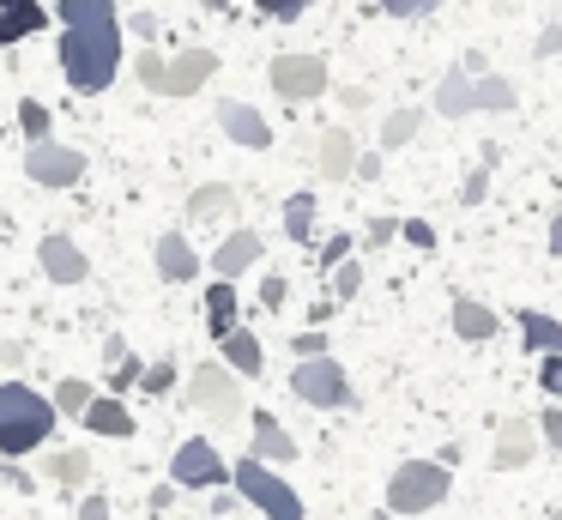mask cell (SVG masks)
Wrapping results in <instances>:
<instances>
[{
    "instance_id": "obj_11",
    "label": "cell",
    "mask_w": 562,
    "mask_h": 520,
    "mask_svg": "<svg viewBox=\"0 0 562 520\" xmlns=\"http://www.w3.org/2000/svg\"><path fill=\"white\" fill-rule=\"evenodd\" d=\"M37 261H43V278H49V285H86V278H91L86 248H79L74 236H61V230L37 242Z\"/></svg>"
},
{
    "instance_id": "obj_1",
    "label": "cell",
    "mask_w": 562,
    "mask_h": 520,
    "mask_svg": "<svg viewBox=\"0 0 562 520\" xmlns=\"http://www.w3.org/2000/svg\"><path fill=\"white\" fill-rule=\"evenodd\" d=\"M122 24H91V31H61V73L74 91L98 97L122 73Z\"/></svg>"
},
{
    "instance_id": "obj_42",
    "label": "cell",
    "mask_w": 562,
    "mask_h": 520,
    "mask_svg": "<svg viewBox=\"0 0 562 520\" xmlns=\"http://www.w3.org/2000/svg\"><path fill=\"white\" fill-rule=\"evenodd\" d=\"M400 236L412 242V248H436V230H429L424 218H405V224H400Z\"/></svg>"
},
{
    "instance_id": "obj_34",
    "label": "cell",
    "mask_w": 562,
    "mask_h": 520,
    "mask_svg": "<svg viewBox=\"0 0 562 520\" xmlns=\"http://www.w3.org/2000/svg\"><path fill=\"white\" fill-rule=\"evenodd\" d=\"M170 387H176V363L170 357H158V363L139 369V394H170Z\"/></svg>"
},
{
    "instance_id": "obj_49",
    "label": "cell",
    "mask_w": 562,
    "mask_h": 520,
    "mask_svg": "<svg viewBox=\"0 0 562 520\" xmlns=\"http://www.w3.org/2000/svg\"><path fill=\"white\" fill-rule=\"evenodd\" d=\"M351 176H357V181H375V176H381V152H363V157H357Z\"/></svg>"
},
{
    "instance_id": "obj_13",
    "label": "cell",
    "mask_w": 562,
    "mask_h": 520,
    "mask_svg": "<svg viewBox=\"0 0 562 520\" xmlns=\"http://www.w3.org/2000/svg\"><path fill=\"white\" fill-rule=\"evenodd\" d=\"M218 128L231 133L236 145H248V152H267V145H272L267 115H260L255 103H236V97H224V103H218Z\"/></svg>"
},
{
    "instance_id": "obj_8",
    "label": "cell",
    "mask_w": 562,
    "mask_h": 520,
    "mask_svg": "<svg viewBox=\"0 0 562 520\" xmlns=\"http://www.w3.org/2000/svg\"><path fill=\"white\" fill-rule=\"evenodd\" d=\"M291 394L303 399V406L315 411H345L351 406V381H345V369L333 357H308L291 369Z\"/></svg>"
},
{
    "instance_id": "obj_32",
    "label": "cell",
    "mask_w": 562,
    "mask_h": 520,
    "mask_svg": "<svg viewBox=\"0 0 562 520\" xmlns=\"http://www.w3.org/2000/svg\"><path fill=\"white\" fill-rule=\"evenodd\" d=\"M19 128H25L31 145L49 140V103H37V97H19Z\"/></svg>"
},
{
    "instance_id": "obj_23",
    "label": "cell",
    "mask_w": 562,
    "mask_h": 520,
    "mask_svg": "<svg viewBox=\"0 0 562 520\" xmlns=\"http://www.w3.org/2000/svg\"><path fill=\"white\" fill-rule=\"evenodd\" d=\"M206 333L212 339H231L236 333V314H243V302H236V285H224V278H212V290H206Z\"/></svg>"
},
{
    "instance_id": "obj_39",
    "label": "cell",
    "mask_w": 562,
    "mask_h": 520,
    "mask_svg": "<svg viewBox=\"0 0 562 520\" xmlns=\"http://www.w3.org/2000/svg\"><path fill=\"white\" fill-rule=\"evenodd\" d=\"M291 351H296L303 363H308V357H327V333H321V327H308V333L291 339Z\"/></svg>"
},
{
    "instance_id": "obj_44",
    "label": "cell",
    "mask_w": 562,
    "mask_h": 520,
    "mask_svg": "<svg viewBox=\"0 0 562 520\" xmlns=\"http://www.w3.org/2000/svg\"><path fill=\"white\" fill-rule=\"evenodd\" d=\"M122 24H127L134 36H146V43L158 36V19H151V12H122Z\"/></svg>"
},
{
    "instance_id": "obj_40",
    "label": "cell",
    "mask_w": 562,
    "mask_h": 520,
    "mask_svg": "<svg viewBox=\"0 0 562 520\" xmlns=\"http://www.w3.org/2000/svg\"><path fill=\"white\" fill-rule=\"evenodd\" d=\"M538 442H550L562 454V406H550L544 418H538Z\"/></svg>"
},
{
    "instance_id": "obj_46",
    "label": "cell",
    "mask_w": 562,
    "mask_h": 520,
    "mask_svg": "<svg viewBox=\"0 0 562 520\" xmlns=\"http://www.w3.org/2000/svg\"><path fill=\"white\" fill-rule=\"evenodd\" d=\"M284 290H291V285H284L279 273H267V278H260V302H267V309H279V302H284Z\"/></svg>"
},
{
    "instance_id": "obj_6",
    "label": "cell",
    "mask_w": 562,
    "mask_h": 520,
    "mask_svg": "<svg viewBox=\"0 0 562 520\" xmlns=\"http://www.w3.org/2000/svg\"><path fill=\"white\" fill-rule=\"evenodd\" d=\"M182 399H188L194 411H206L212 423H236V418H243V381H236V375L224 369L218 357H206L194 375H188Z\"/></svg>"
},
{
    "instance_id": "obj_51",
    "label": "cell",
    "mask_w": 562,
    "mask_h": 520,
    "mask_svg": "<svg viewBox=\"0 0 562 520\" xmlns=\"http://www.w3.org/2000/svg\"><path fill=\"white\" fill-rule=\"evenodd\" d=\"M339 103H345V109H369V91H363V85H345Z\"/></svg>"
},
{
    "instance_id": "obj_12",
    "label": "cell",
    "mask_w": 562,
    "mask_h": 520,
    "mask_svg": "<svg viewBox=\"0 0 562 520\" xmlns=\"http://www.w3.org/2000/svg\"><path fill=\"white\" fill-rule=\"evenodd\" d=\"M267 261V242H260V230H231V236L212 248V273L224 278V285H236V278L248 273V266Z\"/></svg>"
},
{
    "instance_id": "obj_17",
    "label": "cell",
    "mask_w": 562,
    "mask_h": 520,
    "mask_svg": "<svg viewBox=\"0 0 562 520\" xmlns=\"http://www.w3.org/2000/svg\"><path fill=\"white\" fill-rule=\"evenodd\" d=\"M315 169L327 181H345L357 169V140H351V128H327L321 133V152H315Z\"/></svg>"
},
{
    "instance_id": "obj_37",
    "label": "cell",
    "mask_w": 562,
    "mask_h": 520,
    "mask_svg": "<svg viewBox=\"0 0 562 520\" xmlns=\"http://www.w3.org/2000/svg\"><path fill=\"white\" fill-rule=\"evenodd\" d=\"M139 369H146L139 357H122V363H110V387H115V399H122L127 387H139Z\"/></svg>"
},
{
    "instance_id": "obj_31",
    "label": "cell",
    "mask_w": 562,
    "mask_h": 520,
    "mask_svg": "<svg viewBox=\"0 0 562 520\" xmlns=\"http://www.w3.org/2000/svg\"><path fill=\"white\" fill-rule=\"evenodd\" d=\"M91 394H98V387L91 381H79V375H61V387H55V418H86V406H91Z\"/></svg>"
},
{
    "instance_id": "obj_28",
    "label": "cell",
    "mask_w": 562,
    "mask_h": 520,
    "mask_svg": "<svg viewBox=\"0 0 562 520\" xmlns=\"http://www.w3.org/2000/svg\"><path fill=\"white\" fill-rule=\"evenodd\" d=\"M315 193H291V200H284V236L291 242H315Z\"/></svg>"
},
{
    "instance_id": "obj_24",
    "label": "cell",
    "mask_w": 562,
    "mask_h": 520,
    "mask_svg": "<svg viewBox=\"0 0 562 520\" xmlns=\"http://www.w3.org/2000/svg\"><path fill=\"white\" fill-rule=\"evenodd\" d=\"M520 339L526 351H538V357H562V321L544 309H520Z\"/></svg>"
},
{
    "instance_id": "obj_43",
    "label": "cell",
    "mask_w": 562,
    "mask_h": 520,
    "mask_svg": "<svg viewBox=\"0 0 562 520\" xmlns=\"http://www.w3.org/2000/svg\"><path fill=\"white\" fill-rule=\"evenodd\" d=\"M484 193H490V169H472V176H465V188H460V200H465V206H477Z\"/></svg>"
},
{
    "instance_id": "obj_53",
    "label": "cell",
    "mask_w": 562,
    "mask_h": 520,
    "mask_svg": "<svg viewBox=\"0 0 562 520\" xmlns=\"http://www.w3.org/2000/svg\"><path fill=\"white\" fill-rule=\"evenodd\" d=\"M550 254L562 261V212H557V224H550Z\"/></svg>"
},
{
    "instance_id": "obj_20",
    "label": "cell",
    "mask_w": 562,
    "mask_h": 520,
    "mask_svg": "<svg viewBox=\"0 0 562 520\" xmlns=\"http://www.w3.org/2000/svg\"><path fill=\"white\" fill-rule=\"evenodd\" d=\"M158 273L170 278V285H188V278L200 273V254L188 248L182 230H164V236H158Z\"/></svg>"
},
{
    "instance_id": "obj_41",
    "label": "cell",
    "mask_w": 562,
    "mask_h": 520,
    "mask_svg": "<svg viewBox=\"0 0 562 520\" xmlns=\"http://www.w3.org/2000/svg\"><path fill=\"white\" fill-rule=\"evenodd\" d=\"M538 387H544L550 399H562V357H544V363H538Z\"/></svg>"
},
{
    "instance_id": "obj_50",
    "label": "cell",
    "mask_w": 562,
    "mask_h": 520,
    "mask_svg": "<svg viewBox=\"0 0 562 520\" xmlns=\"http://www.w3.org/2000/svg\"><path fill=\"white\" fill-rule=\"evenodd\" d=\"M538 55H562V24H550V31L538 36Z\"/></svg>"
},
{
    "instance_id": "obj_54",
    "label": "cell",
    "mask_w": 562,
    "mask_h": 520,
    "mask_svg": "<svg viewBox=\"0 0 562 520\" xmlns=\"http://www.w3.org/2000/svg\"><path fill=\"white\" fill-rule=\"evenodd\" d=\"M200 7H212V12H224V0H200Z\"/></svg>"
},
{
    "instance_id": "obj_38",
    "label": "cell",
    "mask_w": 562,
    "mask_h": 520,
    "mask_svg": "<svg viewBox=\"0 0 562 520\" xmlns=\"http://www.w3.org/2000/svg\"><path fill=\"white\" fill-rule=\"evenodd\" d=\"M0 484H7V490H19V496L37 490V478H31V472L19 466V460H0Z\"/></svg>"
},
{
    "instance_id": "obj_45",
    "label": "cell",
    "mask_w": 562,
    "mask_h": 520,
    "mask_svg": "<svg viewBox=\"0 0 562 520\" xmlns=\"http://www.w3.org/2000/svg\"><path fill=\"white\" fill-rule=\"evenodd\" d=\"M345 254H351V236H327V242H321V266H339Z\"/></svg>"
},
{
    "instance_id": "obj_22",
    "label": "cell",
    "mask_w": 562,
    "mask_h": 520,
    "mask_svg": "<svg viewBox=\"0 0 562 520\" xmlns=\"http://www.w3.org/2000/svg\"><path fill=\"white\" fill-rule=\"evenodd\" d=\"M436 115H448V121H460V115H477V97H472V73H465V67L441 73V85H436Z\"/></svg>"
},
{
    "instance_id": "obj_14",
    "label": "cell",
    "mask_w": 562,
    "mask_h": 520,
    "mask_svg": "<svg viewBox=\"0 0 562 520\" xmlns=\"http://www.w3.org/2000/svg\"><path fill=\"white\" fill-rule=\"evenodd\" d=\"M79 423H86L91 435H115V442H127V435L139 430L134 411H127L115 394H91V406H86V418H79Z\"/></svg>"
},
{
    "instance_id": "obj_5",
    "label": "cell",
    "mask_w": 562,
    "mask_h": 520,
    "mask_svg": "<svg viewBox=\"0 0 562 520\" xmlns=\"http://www.w3.org/2000/svg\"><path fill=\"white\" fill-rule=\"evenodd\" d=\"M231 484H236V502H255L267 520H303V496H296L272 466H260L255 454H243L231 466Z\"/></svg>"
},
{
    "instance_id": "obj_9",
    "label": "cell",
    "mask_w": 562,
    "mask_h": 520,
    "mask_svg": "<svg viewBox=\"0 0 562 520\" xmlns=\"http://www.w3.org/2000/svg\"><path fill=\"white\" fill-rule=\"evenodd\" d=\"M267 79H272V91H279L284 103H315V97L333 85V73H327L321 55H279L267 67Z\"/></svg>"
},
{
    "instance_id": "obj_47",
    "label": "cell",
    "mask_w": 562,
    "mask_h": 520,
    "mask_svg": "<svg viewBox=\"0 0 562 520\" xmlns=\"http://www.w3.org/2000/svg\"><path fill=\"white\" fill-rule=\"evenodd\" d=\"M79 520H115L110 515V496H86V502H79Z\"/></svg>"
},
{
    "instance_id": "obj_33",
    "label": "cell",
    "mask_w": 562,
    "mask_h": 520,
    "mask_svg": "<svg viewBox=\"0 0 562 520\" xmlns=\"http://www.w3.org/2000/svg\"><path fill=\"white\" fill-rule=\"evenodd\" d=\"M357 290H363V266H357V261H339V266H333V302H351Z\"/></svg>"
},
{
    "instance_id": "obj_18",
    "label": "cell",
    "mask_w": 562,
    "mask_h": 520,
    "mask_svg": "<svg viewBox=\"0 0 562 520\" xmlns=\"http://www.w3.org/2000/svg\"><path fill=\"white\" fill-rule=\"evenodd\" d=\"M224 351V369L236 375V381H260V369H267V357H260V339L248 333V327H236L231 339H218Z\"/></svg>"
},
{
    "instance_id": "obj_52",
    "label": "cell",
    "mask_w": 562,
    "mask_h": 520,
    "mask_svg": "<svg viewBox=\"0 0 562 520\" xmlns=\"http://www.w3.org/2000/svg\"><path fill=\"white\" fill-rule=\"evenodd\" d=\"M122 357H127V339L110 333V345H103V363H122Z\"/></svg>"
},
{
    "instance_id": "obj_16",
    "label": "cell",
    "mask_w": 562,
    "mask_h": 520,
    "mask_svg": "<svg viewBox=\"0 0 562 520\" xmlns=\"http://www.w3.org/2000/svg\"><path fill=\"white\" fill-rule=\"evenodd\" d=\"M532 454H538V423L508 418V423L496 430V466H502V472H520Z\"/></svg>"
},
{
    "instance_id": "obj_27",
    "label": "cell",
    "mask_w": 562,
    "mask_h": 520,
    "mask_svg": "<svg viewBox=\"0 0 562 520\" xmlns=\"http://www.w3.org/2000/svg\"><path fill=\"white\" fill-rule=\"evenodd\" d=\"M55 19H67V31H91V24H122V7L115 0H61Z\"/></svg>"
},
{
    "instance_id": "obj_10",
    "label": "cell",
    "mask_w": 562,
    "mask_h": 520,
    "mask_svg": "<svg viewBox=\"0 0 562 520\" xmlns=\"http://www.w3.org/2000/svg\"><path fill=\"white\" fill-rule=\"evenodd\" d=\"M25 176L37 181V188H74L79 176H86V152L79 145H25Z\"/></svg>"
},
{
    "instance_id": "obj_48",
    "label": "cell",
    "mask_w": 562,
    "mask_h": 520,
    "mask_svg": "<svg viewBox=\"0 0 562 520\" xmlns=\"http://www.w3.org/2000/svg\"><path fill=\"white\" fill-rule=\"evenodd\" d=\"M393 236H400L393 218H375V224H369V248H381V242H393Z\"/></svg>"
},
{
    "instance_id": "obj_25",
    "label": "cell",
    "mask_w": 562,
    "mask_h": 520,
    "mask_svg": "<svg viewBox=\"0 0 562 520\" xmlns=\"http://www.w3.org/2000/svg\"><path fill=\"white\" fill-rule=\"evenodd\" d=\"M231 212H236V188H231V181H212V188L188 193V218H194V224H224Z\"/></svg>"
},
{
    "instance_id": "obj_35",
    "label": "cell",
    "mask_w": 562,
    "mask_h": 520,
    "mask_svg": "<svg viewBox=\"0 0 562 520\" xmlns=\"http://www.w3.org/2000/svg\"><path fill=\"white\" fill-rule=\"evenodd\" d=\"M381 12H387V19H429V12L441 7V0H375Z\"/></svg>"
},
{
    "instance_id": "obj_7",
    "label": "cell",
    "mask_w": 562,
    "mask_h": 520,
    "mask_svg": "<svg viewBox=\"0 0 562 520\" xmlns=\"http://www.w3.org/2000/svg\"><path fill=\"white\" fill-rule=\"evenodd\" d=\"M170 484L176 490H224V484H231V466H224V454L206 435H188L170 454Z\"/></svg>"
},
{
    "instance_id": "obj_21",
    "label": "cell",
    "mask_w": 562,
    "mask_h": 520,
    "mask_svg": "<svg viewBox=\"0 0 562 520\" xmlns=\"http://www.w3.org/2000/svg\"><path fill=\"white\" fill-rule=\"evenodd\" d=\"M496 327H502V314L484 309L477 297H460V302H453V333H460L465 345H484V339H496Z\"/></svg>"
},
{
    "instance_id": "obj_36",
    "label": "cell",
    "mask_w": 562,
    "mask_h": 520,
    "mask_svg": "<svg viewBox=\"0 0 562 520\" xmlns=\"http://www.w3.org/2000/svg\"><path fill=\"white\" fill-rule=\"evenodd\" d=\"M260 7V19H279V24H296L308 12V0H255Z\"/></svg>"
},
{
    "instance_id": "obj_2",
    "label": "cell",
    "mask_w": 562,
    "mask_h": 520,
    "mask_svg": "<svg viewBox=\"0 0 562 520\" xmlns=\"http://www.w3.org/2000/svg\"><path fill=\"white\" fill-rule=\"evenodd\" d=\"M55 435V406L25 381H0V454H37Z\"/></svg>"
},
{
    "instance_id": "obj_29",
    "label": "cell",
    "mask_w": 562,
    "mask_h": 520,
    "mask_svg": "<svg viewBox=\"0 0 562 520\" xmlns=\"http://www.w3.org/2000/svg\"><path fill=\"white\" fill-rule=\"evenodd\" d=\"M417 128H424V109H393V115L381 121V152H400V145H412Z\"/></svg>"
},
{
    "instance_id": "obj_19",
    "label": "cell",
    "mask_w": 562,
    "mask_h": 520,
    "mask_svg": "<svg viewBox=\"0 0 562 520\" xmlns=\"http://www.w3.org/2000/svg\"><path fill=\"white\" fill-rule=\"evenodd\" d=\"M43 24H49L43 0H0V48L19 43V36H37Z\"/></svg>"
},
{
    "instance_id": "obj_3",
    "label": "cell",
    "mask_w": 562,
    "mask_h": 520,
    "mask_svg": "<svg viewBox=\"0 0 562 520\" xmlns=\"http://www.w3.org/2000/svg\"><path fill=\"white\" fill-rule=\"evenodd\" d=\"M134 73H139V85L158 91V97H194L200 85L218 73V55H212V48H176V55L164 60L158 48H146V55L134 60Z\"/></svg>"
},
{
    "instance_id": "obj_26",
    "label": "cell",
    "mask_w": 562,
    "mask_h": 520,
    "mask_svg": "<svg viewBox=\"0 0 562 520\" xmlns=\"http://www.w3.org/2000/svg\"><path fill=\"white\" fill-rule=\"evenodd\" d=\"M37 472L55 484H86L91 478V454L86 447H49V454H37Z\"/></svg>"
},
{
    "instance_id": "obj_15",
    "label": "cell",
    "mask_w": 562,
    "mask_h": 520,
    "mask_svg": "<svg viewBox=\"0 0 562 520\" xmlns=\"http://www.w3.org/2000/svg\"><path fill=\"white\" fill-rule=\"evenodd\" d=\"M255 460L260 466H291L296 460V435L272 411H255Z\"/></svg>"
},
{
    "instance_id": "obj_30",
    "label": "cell",
    "mask_w": 562,
    "mask_h": 520,
    "mask_svg": "<svg viewBox=\"0 0 562 520\" xmlns=\"http://www.w3.org/2000/svg\"><path fill=\"white\" fill-rule=\"evenodd\" d=\"M472 97H477V109H514V103H520L514 79H502V73H477V79H472Z\"/></svg>"
},
{
    "instance_id": "obj_4",
    "label": "cell",
    "mask_w": 562,
    "mask_h": 520,
    "mask_svg": "<svg viewBox=\"0 0 562 520\" xmlns=\"http://www.w3.org/2000/svg\"><path fill=\"white\" fill-rule=\"evenodd\" d=\"M448 490H453L448 466H436V460H405L387 478V508L393 515H429V508L448 502Z\"/></svg>"
}]
</instances>
